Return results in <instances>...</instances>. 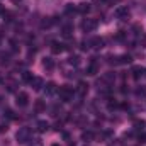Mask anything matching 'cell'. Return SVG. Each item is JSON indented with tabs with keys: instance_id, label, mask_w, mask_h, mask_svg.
<instances>
[{
	"instance_id": "1",
	"label": "cell",
	"mask_w": 146,
	"mask_h": 146,
	"mask_svg": "<svg viewBox=\"0 0 146 146\" xmlns=\"http://www.w3.org/2000/svg\"><path fill=\"white\" fill-rule=\"evenodd\" d=\"M73 92H75L73 87H70V85H61V87L58 88L60 100H61V102H70L73 99Z\"/></svg>"
},
{
	"instance_id": "2",
	"label": "cell",
	"mask_w": 146,
	"mask_h": 146,
	"mask_svg": "<svg viewBox=\"0 0 146 146\" xmlns=\"http://www.w3.org/2000/svg\"><path fill=\"white\" fill-rule=\"evenodd\" d=\"M29 136H31L29 127H21V129L17 131V134H15V139H17L21 145H24V143H27V141H29Z\"/></svg>"
},
{
	"instance_id": "3",
	"label": "cell",
	"mask_w": 146,
	"mask_h": 146,
	"mask_svg": "<svg viewBox=\"0 0 146 146\" xmlns=\"http://www.w3.org/2000/svg\"><path fill=\"white\" fill-rule=\"evenodd\" d=\"M97 26H99V22H97L95 19H85V21L82 22V29H83L85 33H92V31H95Z\"/></svg>"
},
{
	"instance_id": "4",
	"label": "cell",
	"mask_w": 146,
	"mask_h": 146,
	"mask_svg": "<svg viewBox=\"0 0 146 146\" xmlns=\"http://www.w3.org/2000/svg\"><path fill=\"white\" fill-rule=\"evenodd\" d=\"M63 51H66V44L65 42H58V41H53L51 42V53L53 54H60Z\"/></svg>"
},
{
	"instance_id": "5",
	"label": "cell",
	"mask_w": 146,
	"mask_h": 146,
	"mask_svg": "<svg viewBox=\"0 0 146 146\" xmlns=\"http://www.w3.org/2000/svg\"><path fill=\"white\" fill-rule=\"evenodd\" d=\"M15 102H17V106L26 107V106L29 104V95H27L26 92H19V94H17V97H15Z\"/></svg>"
},
{
	"instance_id": "6",
	"label": "cell",
	"mask_w": 146,
	"mask_h": 146,
	"mask_svg": "<svg viewBox=\"0 0 146 146\" xmlns=\"http://www.w3.org/2000/svg\"><path fill=\"white\" fill-rule=\"evenodd\" d=\"M129 15H131V12H129L127 7H117L115 9V17L117 19H129Z\"/></svg>"
},
{
	"instance_id": "7",
	"label": "cell",
	"mask_w": 146,
	"mask_h": 146,
	"mask_svg": "<svg viewBox=\"0 0 146 146\" xmlns=\"http://www.w3.org/2000/svg\"><path fill=\"white\" fill-rule=\"evenodd\" d=\"M90 10H92V7H90V3H87V2H80V3L76 5V12L82 14V15H87Z\"/></svg>"
},
{
	"instance_id": "8",
	"label": "cell",
	"mask_w": 146,
	"mask_h": 146,
	"mask_svg": "<svg viewBox=\"0 0 146 146\" xmlns=\"http://www.w3.org/2000/svg\"><path fill=\"white\" fill-rule=\"evenodd\" d=\"M31 87H33V90H41L42 87H44V80L42 78H39V76H34L33 80H31Z\"/></svg>"
},
{
	"instance_id": "9",
	"label": "cell",
	"mask_w": 146,
	"mask_h": 146,
	"mask_svg": "<svg viewBox=\"0 0 146 146\" xmlns=\"http://www.w3.org/2000/svg\"><path fill=\"white\" fill-rule=\"evenodd\" d=\"M34 110H36V114L44 112V110H46V102H44L42 99H37L36 102H34Z\"/></svg>"
},
{
	"instance_id": "10",
	"label": "cell",
	"mask_w": 146,
	"mask_h": 146,
	"mask_svg": "<svg viewBox=\"0 0 146 146\" xmlns=\"http://www.w3.org/2000/svg\"><path fill=\"white\" fill-rule=\"evenodd\" d=\"M75 90L83 97V95H87V92H88V85H87L85 82H78V85H76V88H75Z\"/></svg>"
},
{
	"instance_id": "11",
	"label": "cell",
	"mask_w": 146,
	"mask_h": 146,
	"mask_svg": "<svg viewBox=\"0 0 146 146\" xmlns=\"http://www.w3.org/2000/svg\"><path fill=\"white\" fill-rule=\"evenodd\" d=\"M90 48H95V49L104 48V39H102V37H94V39L90 41Z\"/></svg>"
},
{
	"instance_id": "12",
	"label": "cell",
	"mask_w": 146,
	"mask_h": 146,
	"mask_svg": "<svg viewBox=\"0 0 146 146\" xmlns=\"http://www.w3.org/2000/svg\"><path fill=\"white\" fill-rule=\"evenodd\" d=\"M97 73H99V65H97V61H92V63L88 65V68H87V75L94 76V75H97Z\"/></svg>"
},
{
	"instance_id": "13",
	"label": "cell",
	"mask_w": 146,
	"mask_h": 146,
	"mask_svg": "<svg viewBox=\"0 0 146 146\" xmlns=\"http://www.w3.org/2000/svg\"><path fill=\"white\" fill-rule=\"evenodd\" d=\"M44 92H46V95H53L54 92H58V87H56V83H53V82L46 83V88H44Z\"/></svg>"
},
{
	"instance_id": "14",
	"label": "cell",
	"mask_w": 146,
	"mask_h": 146,
	"mask_svg": "<svg viewBox=\"0 0 146 146\" xmlns=\"http://www.w3.org/2000/svg\"><path fill=\"white\" fill-rule=\"evenodd\" d=\"M131 73H133V78H134V80H139V78L145 75V68H141V66H134Z\"/></svg>"
},
{
	"instance_id": "15",
	"label": "cell",
	"mask_w": 146,
	"mask_h": 146,
	"mask_svg": "<svg viewBox=\"0 0 146 146\" xmlns=\"http://www.w3.org/2000/svg\"><path fill=\"white\" fill-rule=\"evenodd\" d=\"M36 129H37V133H46V131L49 129V124H48L46 121H39L36 124Z\"/></svg>"
},
{
	"instance_id": "16",
	"label": "cell",
	"mask_w": 146,
	"mask_h": 146,
	"mask_svg": "<svg viewBox=\"0 0 146 146\" xmlns=\"http://www.w3.org/2000/svg\"><path fill=\"white\" fill-rule=\"evenodd\" d=\"M42 66H44L46 70H53V68H54V60H53V58H44V60H42Z\"/></svg>"
},
{
	"instance_id": "17",
	"label": "cell",
	"mask_w": 146,
	"mask_h": 146,
	"mask_svg": "<svg viewBox=\"0 0 146 146\" xmlns=\"http://www.w3.org/2000/svg\"><path fill=\"white\" fill-rule=\"evenodd\" d=\"M133 61V56L131 54H122V56H119V65H129Z\"/></svg>"
},
{
	"instance_id": "18",
	"label": "cell",
	"mask_w": 146,
	"mask_h": 146,
	"mask_svg": "<svg viewBox=\"0 0 146 146\" xmlns=\"http://www.w3.org/2000/svg\"><path fill=\"white\" fill-rule=\"evenodd\" d=\"M94 138H95V134H94L92 131H83V133H82V139H83V141H92Z\"/></svg>"
},
{
	"instance_id": "19",
	"label": "cell",
	"mask_w": 146,
	"mask_h": 146,
	"mask_svg": "<svg viewBox=\"0 0 146 146\" xmlns=\"http://www.w3.org/2000/svg\"><path fill=\"white\" fill-rule=\"evenodd\" d=\"M76 12V5H73V3H66V7H65V14L66 15H72Z\"/></svg>"
},
{
	"instance_id": "20",
	"label": "cell",
	"mask_w": 146,
	"mask_h": 146,
	"mask_svg": "<svg viewBox=\"0 0 146 146\" xmlns=\"http://www.w3.org/2000/svg\"><path fill=\"white\" fill-rule=\"evenodd\" d=\"M72 33H73V26H70V24L68 26H63V33L61 34L65 37H72Z\"/></svg>"
},
{
	"instance_id": "21",
	"label": "cell",
	"mask_w": 146,
	"mask_h": 146,
	"mask_svg": "<svg viewBox=\"0 0 146 146\" xmlns=\"http://www.w3.org/2000/svg\"><path fill=\"white\" fill-rule=\"evenodd\" d=\"M145 126H146V122L143 121V119H136V121H134V129H138V131L141 129V131H143Z\"/></svg>"
},
{
	"instance_id": "22",
	"label": "cell",
	"mask_w": 146,
	"mask_h": 146,
	"mask_svg": "<svg viewBox=\"0 0 146 146\" xmlns=\"http://www.w3.org/2000/svg\"><path fill=\"white\" fill-rule=\"evenodd\" d=\"M33 78H34V76H33V73H31V72H24V73H22V80H24V82L31 83V80H33Z\"/></svg>"
},
{
	"instance_id": "23",
	"label": "cell",
	"mask_w": 146,
	"mask_h": 146,
	"mask_svg": "<svg viewBox=\"0 0 146 146\" xmlns=\"http://www.w3.org/2000/svg\"><path fill=\"white\" fill-rule=\"evenodd\" d=\"M68 63L78 66V65H80V56H70V58H68Z\"/></svg>"
},
{
	"instance_id": "24",
	"label": "cell",
	"mask_w": 146,
	"mask_h": 146,
	"mask_svg": "<svg viewBox=\"0 0 146 146\" xmlns=\"http://www.w3.org/2000/svg\"><path fill=\"white\" fill-rule=\"evenodd\" d=\"M115 39H117V41H124V39H126V34H124V33L121 31V33H117V36H115Z\"/></svg>"
},
{
	"instance_id": "25",
	"label": "cell",
	"mask_w": 146,
	"mask_h": 146,
	"mask_svg": "<svg viewBox=\"0 0 146 146\" xmlns=\"http://www.w3.org/2000/svg\"><path fill=\"white\" fill-rule=\"evenodd\" d=\"M7 129H9V126H7V124H0V133H5Z\"/></svg>"
},
{
	"instance_id": "26",
	"label": "cell",
	"mask_w": 146,
	"mask_h": 146,
	"mask_svg": "<svg viewBox=\"0 0 146 146\" xmlns=\"http://www.w3.org/2000/svg\"><path fill=\"white\" fill-rule=\"evenodd\" d=\"M7 115H9L10 119H15V114H14V110H7Z\"/></svg>"
},
{
	"instance_id": "27",
	"label": "cell",
	"mask_w": 146,
	"mask_h": 146,
	"mask_svg": "<svg viewBox=\"0 0 146 146\" xmlns=\"http://www.w3.org/2000/svg\"><path fill=\"white\" fill-rule=\"evenodd\" d=\"M117 107V102H109V109L112 110V109H115Z\"/></svg>"
},
{
	"instance_id": "28",
	"label": "cell",
	"mask_w": 146,
	"mask_h": 146,
	"mask_svg": "<svg viewBox=\"0 0 146 146\" xmlns=\"http://www.w3.org/2000/svg\"><path fill=\"white\" fill-rule=\"evenodd\" d=\"M54 129L60 131V129H61V122H56V124H54Z\"/></svg>"
},
{
	"instance_id": "29",
	"label": "cell",
	"mask_w": 146,
	"mask_h": 146,
	"mask_svg": "<svg viewBox=\"0 0 146 146\" xmlns=\"http://www.w3.org/2000/svg\"><path fill=\"white\" fill-rule=\"evenodd\" d=\"M68 146H75V143H70V145H68Z\"/></svg>"
},
{
	"instance_id": "30",
	"label": "cell",
	"mask_w": 146,
	"mask_h": 146,
	"mask_svg": "<svg viewBox=\"0 0 146 146\" xmlns=\"http://www.w3.org/2000/svg\"><path fill=\"white\" fill-rule=\"evenodd\" d=\"M51 146H60V145H56V143H54V145H51Z\"/></svg>"
},
{
	"instance_id": "31",
	"label": "cell",
	"mask_w": 146,
	"mask_h": 146,
	"mask_svg": "<svg viewBox=\"0 0 146 146\" xmlns=\"http://www.w3.org/2000/svg\"><path fill=\"white\" fill-rule=\"evenodd\" d=\"M112 2H119V0H112Z\"/></svg>"
},
{
	"instance_id": "32",
	"label": "cell",
	"mask_w": 146,
	"mask_h": 146,
	"mask_svg": "<svg viewBox=\"0 0 146 146\" xmlns=\"http://www.w3.org/2000/svg\"><path fill=\"white\" fill-rule=\"evenodd\" d=\"M14 2H21V0H14Z\"/></svg>"
},
{
	"instance_id": "33",
	"label": "cell",
	"mask_w": 146,
	"mask_h": 146,
	"mask_svg": "<svg viewBox=\"0 0 146 146\" xmlns=\"http://www.w3.org/2000/svg\"><path fill=\"white\" fill-rule=\"evenodd\" d=\"M0 83H2V76H0Z\"/></svg>"
},
{
	"instance_id": "34",
	"label": "cell",
	"mask_w": 146,
	"mask_h": 146,
	"mask_svg": "<svg viewBox=\"0 0 146 146\" xmlns=\"http://www.w3.org/2000/svg\"><path fill=\"white\" fill-rule=\"evenodd\" d=\"M145 73H146V68H145Z\"/></svg>"
}]
</instances>
